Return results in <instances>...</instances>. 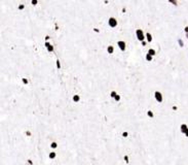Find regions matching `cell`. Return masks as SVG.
<instances>
[{"label":"cell","mask_w":188,"mask_h":165,"mask_svg":"<svg viewBox=\"0 0 188 165\" xmlns=\"http://www.w3.org/2000/svg\"><path fill=\"white\" fill-rule=\"evenodd\" d=\"M153 96H154V99H155V101L157 103H162L164 102V99H165V96H164V94H162L159 90H155L154 92H153Z\"/></svg>","instance_id":"1"},{"label":"cell","mask_w":188,"mask_h":165,"mask_svg":"<svg viewBox=\"0 0 188 165\" xmlns=\"http://www.w3.org/2000/svg\"><path fill=\"white\" fill-rule=\"evenodd\" d=\"M135 33H136V37H137V39H138V41H140V42L145 41L146 35H145V33L143 32L142 29H136Z\"/></svg>","instance_id":"2"},{"label":"cell","mask_w":188,"mask_h":165,"mask_svg":"<svg viewBox=\"0 0 188 165\" xmlns=\"http://www.w3.org/2000/svg\"><path fill=\"white\" fill-rule=\"evenodd\" d=\"M107 24H108V26H109L110 28H116V27H117V25H118V21H117V19H116V18H114V17H110L109 19H108Z\"/></svg>","instance_id":"3"},{"label":"cell","mask_w":188,"mask_h":165,"mask_svg":"<svg viewBox=\"0 0 188 165\" xmlns=\"http://www.w3.org/2000/svg\"><path fill=\"white\" fill-rule=\"evenodd\" d=\"M117 47L119 49L120 52H125L126 51V42L125 40H118L117 41Z\"/></svg>","instance_id":"4"},{"label":"cell","mask_w":188,"mask_h":165,"mask_svg":"<svg viewBox=\"0 0 188 165\" xmlns=\"http://www.w3.org/2000/svg\"><path fill=\"white\" fill-rule=\"evenodd\" d=\"M58 158V152L57 151H49L48 153V159L53 161V160H56Z\"/></svg>","instance_id":"5"},{"label":"cell","mask_w":188,"mask_h":165,"mask_svg":"<svg viewBox=\"0 0 188 165\" xmlns=\"http://www.w3.org/2000/svg\"><path fill=\"white\" fill-rule=\"evenodd\" d=\"M71 99L74 103H79L81 101V96H80V94H74L71 97Z\"/></svg>","instance_id":"6"},{"label":"cell","mask_w":188,"mask_h":165,"mask_svg":"<svg viewBox=\"0 0 188 165\" xmlns=\"http://www.w3.org/2000/svg\"><path fill=\"white\" fill-rule=\"evenodd\" d=\"M187 130H188V124L187 123H182L180 125V132L182 134H185Z\"/></svg>","instance_id":"7"},{"label":"cell","mask_w":188,"mask_h":165,"mask_svg":"<svg viewBox=\"0 0 188 165\" xmlns=\"http://www.w3.org/2000/svg\"><path fill=\"white\" fill-rule=\"evenodd\" d=\"M59 148V142L56 141V140H52L49 144V149H51V151H56V150Z\"/></svg>","instance_id":"8"},{"label":"cell","mask_w":188,"mask_h":165,"mask_svg":"<svg viewBox=\"0 0 188 165\" xmlns=\"http://www.w3.org/2000/svg\"><path fill=\"white\" fill-rule=\"evenodd\" d=\"M145 35H146V41H147L148 43H150V42L153 41V36H152V34H151L149 31L146 32V33H145Z\"/></svg>","instance_id":"9"},{"label":"cell","mask_w":188,"mask_h":165,"mask_svg":"<svg viewBox=\"0 0 188 165\" xmlns=\"http://www.w3.org/2000/svg\"><path fill=\"white\" fill-rule=\"evenodd\" d=\"M106 52H107L108 55H113V54H114V47H113V46H107Z\"/></svg>","instance_id":"10"},{"label":"cell","mask_w":188,"mask_h":165,"mask_svg":"<svg viewBox=\"0 0 188 165\" xmlns=\"http://www.w3.org/2000/svg\"><path fill=\"white\" fill-rule=\"evenodd\" d=\"M146 114H147V117L149 119H154L155 118V114H154V112H153L152 109H148V111L146 112Z\"/></svg>","instance_id":"11"},{"label":"cell","mask_w":188,"mask_h":165,"mask_svg":"<svg viewBox=\"0 0 188 165\" xmlns=\"http://www.w3.org/2000/svg\"><path fill=\"white\" fill-rule=\"evenodd\" d=\"M147 54H149L150 56H152V57H155L156 55H157V52H156V50H154L153 48H150V49L147 51Z\"/></svg>","instance_id":"12"},{"label":"cell","mask_w":188,"mask_h":165,"mask_svg":"<svg viewBox=\"0 0 188 165\" xmlns=\"http://www.w3.org/2000/svg\"><path fill=\"white\" fill-rule=\"evenodd\" d=\"M55 62H56V67L60 70V69H62V67H63V65H62V62H61V60L59 59V58H56V60H55Z\"/></svg>","instance_id":"13"},{"label":"cell","mask_w":188,"mask_h":165,"mask_svg":"<svg viewBox=\"0 0 188 165\" xmlns=\"http://www.w3.org/2000/svg\"><path fill=\"white\" fill-rule=\"evenodd\" d=\"M178 46L181 49H184L185 48V43H184V40L181 38V37H178Z\"/></svg>","instance_id":"14"},{"label":"cell","mask_w":188,"mask_h":165,"mask_svg":"<svg viewBox=\"0 0 188 165\" xmlns=\"http://www.w3.org/2000/svg\"><path fill=\"white\" fill-rule=\"evenodd\" d=\"M130 135H131V133H130V131L128 130H123V131L121 132V136L123 137V138H128L130 137Z\"/></svg>","instance_id":"15"},{"label":"cell","mask_w":188,"mask_h":165,"mask_svg":"<svg viewBox=\"0 0 188 165\" xmlns=\"http://www.w3.org/2000/svg\"><path fill=\"white\" fill-rule=\"evenodd\" d=\"M17 8H18V11H20V12H23L24 9L26 8V4H24V3H20V4H18Z\"/></svg>","instance_id":"16"},{"label":"cell","mask_w":188,"mask_h":165,"mask_svg":"<svg viewBox=\"0 0 188 165\" xmlns=\"http://www.w3.org/2000/svg\"><path fill=\"white\" fill-rule=\"evenodd\" d=\"M153 58H154V57L150 56L149 54H147V53L145 54V60H146L147 62H152V61H153Z\"/></svg>","instance_id":"17"},{"label":"cell","mask_w":188,"mask_h":165,"mask_svg":"<svg viewBox=\"0 0 188 165\" xmlns=\"http://www.w3.org/2000/svg\"><path fill=\"white\" fill-rule=\"evenodd\" d=\"M117 94H118V93H117L116 90H111V91H110V98H111V99H114V98L116 97Z\"/></svg>","instance_id":"18"},{"label":"cell","mask_w":188,"mask_h":165,"mask_svg":"<svg viewBox=\"0 0 188 165\" xmlns=\"http://www.w3.org/2000/svg\"><path fill=\"white\" fill-rule=\"evenodd\" d=\"M121 99H122V98H121V94L118 93V94L116 95V97L113 99V100H114L115 102H120V101H121Z\"/></svg>","instance_id":"19"},{"label":"cell","mask_w":188,"mask_h":165,"mask_svg":"<svg viewBox=\"0 0 188 165\" xmlns=\"http://www.w3.org/2000/svg\"><path fill=\"white\" fill-rule=\"evenodd\" d=\"M31 5L32 6H37L38 4H39V1H37V0H31Z\"/></svg>","instance_id":"20"},{"label":"cell","mask_w":188,"mask_h":165,"mask_svg":"<svg viewBox=\"0 0 188 165\" xmlns=\"http://www.w3.org/2000/svg\"><path fill=\"white\" fill-rule=\"evenodd\" d=\"M93 31L95 32V33H97V34L101 33V30H100V28H98V27H93Z\"/></svg>","instance_id":"21"},{"label":"cell","mask_w":188,"mask_h":165,"mask_svg":"<svg viewBox=\"0 0 188 165\" xmlns=\"http://www.w3.org/2000/svg\"><path fill=\"white\" fill-rule=\"evenodd\" d=\"M183 31H184V33H185V34H186V33H188V24L184 26V28H183Z\"/></svg>","instance_id":"22"},{"label":"cell","mask_w":188,"mask_h":165,"mask_svg":"<svg viewBox=\"0 0 188 165\" xmlns=\"http://www.w3.org/2000/svg\"><path fill=\"white\" fill-rule=\"evenodd\" d=\"M185 37H186V39L188 40V33H186V34H185Z\"/></svg>","instance_id":"23"},{"label":"cell","mask_w":188,"mask_h":165,"mask_svg":"<svg viewBox=\"0 0 188 165\" xmlns=\"http://www.w3.org/2000/svg\"><path fill=\"white\" fill-rule=\"evenodd\" d=\"M137 165H144V164H142V163H140V164H137Z\"/></svg>","instance_id":"24"}]
</instances>
